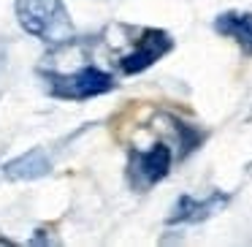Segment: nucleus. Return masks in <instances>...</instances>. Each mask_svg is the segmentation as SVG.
I'll use <instances>...</instances> for the list:
<instances>
[{
    "mask_svg": "<svg viewBox=\"0 0 252 247\" xmlns=\"http://www.w3.org/2000/svg\"><path fill=\"white\" fill-rule=\"evenodd\" d=\"M0 57H3V55H0Z\"/></svg>",
    "mask_w": 252,
    "mask_h": 247,
    "instance_id": "obj_8",
    "label": "nucleus"
},
{
    "mask_svg": "<svg viewBox=\"0 0 252 247\" xmlns=\"http://www.w3.org/2000/svg\"><path fill=\"white\" fill-rule=\"evenodd\" d=\"M220 204H225V198L212 196L209 201H192L190 196H182L168 223H182V220H203L206 214H212Z\"/></svg>",
    "mask_w": 252,
    "mask_h": 247,
    "instance_id": "obj_7",
    "label": "nucleus"
},
{
    "mask_svg": "<svg viewBox=\"0 0 252 247\" xmlns=\"http://www.w3.org/2000/svg\"><path fill=\"white\" fill-rule=\"evenodd\" d=\"M171 46H174V41H171L163 30H147L144 38H138L136 49L122 57V71L125 73H141L144 68L158 63L165 52H171Z\"/></svg>",
    "mask_w": 252,
    "mask_h": 247,
    "instance_id": "obj_3",
    "label": "nucleus"
},
{
    "mask_svg": "<svg viewBox=\"0 0 252 247\" xmlns=\"http://www.w3.org/2000/svg\"><path fill=\"white\" fill-rule=\"evenodd\" d=\"M214 28L222 35L236 38L247 52H252V17L250 14H222V17L214 22Z\"/></svg>",
    "mask_w": 252,
    "mask_h": 247,
    "instance_id": "obj_6",
    "label": "nucleus"
},
{
    "mask_svg": "<svg viewBox=\"0 0 252 247\" xmlns=\"http://www.w3.org/2000/svg\"><path fill=\"white\" fill-rule=\"evenodd\" d=\"M171 149L165 147V144H155L149 152H141V155H136V160H138V171H141V176L147 182H160L165 174H168V169H171Z\"/></svg>",
    "mask_w": 252,
    "mask_h": 247,
    "instance_id": "obj_5",
    "label": "nucleus"
},
{
    "mask_svg": "<svg viewBox=\"0 0 252 247\" xmlns=\"http://www.w3.org/2000/svg\"><path fill=\"white\" fill-rule=\"evenodd\" d=\"M114 87V79L109 73H103L100 68H82V71L71 73V76H55L52 82V93L57 98H71V101H82V98H93V95H103Z\"/></svg>",
    "mask_w": 252,
    "mask_h": 247,
    "instance_id": "obj_2",
    "label": "nucleus"
},
{
    "mask_svg": "<svg viewBox=\"0 0 252 247\" xmlns=\"http://www.w3.org/2000/svg\"><path fill=\"white\" fill-rule=\"evenodd\" d=\"M17 19L30 35L46 38L65 22V8L63 0H17Z\"/></svg>",
    "mask_w": 252,
    "mask_h": 247,
    "instance_id": "obj_1",
    "label": "nucleus"
},
{
    "mask_svg": "<svg viewBox=\"0 0 252 247\" xmlns=\"http://www.w3.org/2000/svg\"><path fill=\"white\" fill-rule=\"evenodd\" d=\"M52 171V160L49 155L44 152V149H28L25 155H19V158L8 160L6 166H3V174H6V179L11 182H28V179H38V176H46Z\"/></svg>",
    "mask_w": 252,
    "mask_h": 247,
    "instance_id": "obj_4",
    "label": "nucleus"
}]
</instances>
